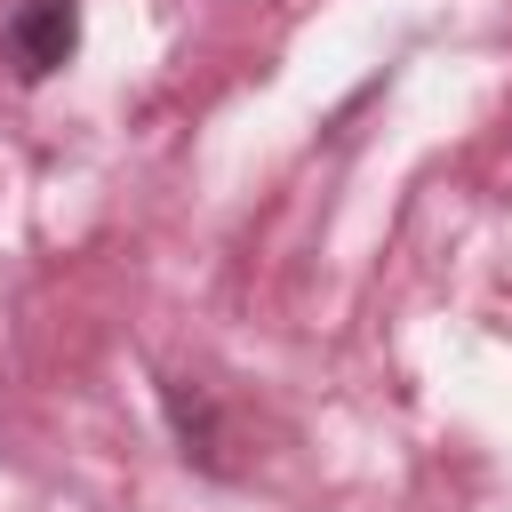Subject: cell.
Returning a JSON list of instances; mask_svg holds the SVG:
<instances>
[{"mask_svg": "<svg viewBox=\"0 0 512 512\" xmlns=\"http://www.w3.org/2000/svg\"><path fill=\"white\" fill-rule=\"evenodd\" d=\"M80 48V0H24L8 24H0V56L16 80H48L64 72Z\"/></svg>", "mask_w": 512, "mask_h": 512, "instance_id": "1", "label": "cell"}]
</instances>
